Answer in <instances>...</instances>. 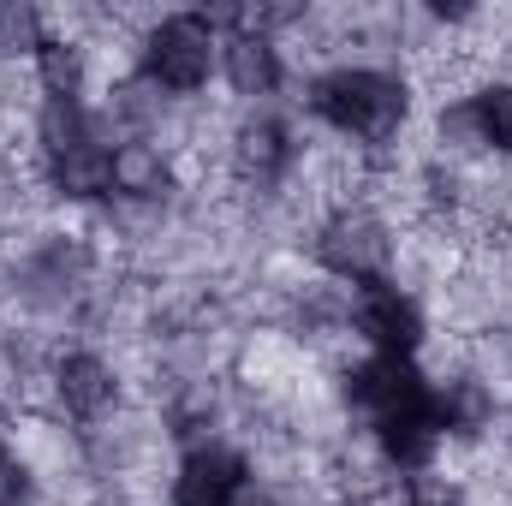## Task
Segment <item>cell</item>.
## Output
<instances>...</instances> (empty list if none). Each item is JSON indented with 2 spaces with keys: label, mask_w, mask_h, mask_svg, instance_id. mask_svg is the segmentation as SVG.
I'll return each instance as SVG.
<instances>
[{
  "label": "cell",
  "mask_w": 512,
  "mask_h": 506,
  "mask_svg": "<svg viewBox=\"0 0 512 506\" xmlns=\"http://www.w3.org/2000/svg\"><path fill=\"white\" fill-rule=\"evenodd\" d=\"M280 155H286V137H280V126H245L239 131V167L245 173H256V179H268L274 167H280Z\"/></svg>",
  "instance_id": "obj_12"
},
{
  "label": "cell",
  "mask_w": 512,
  "mask_h": 506,
  "mask_svg": "<svg viewBox=\"0 0 512 506\" xmlns=\"http://www.w3.org/2000/svg\"><path fill=\"white\" fill-rule=\"evenodd\" d=\"M316 108L340 131H364V137H387L405 114V90L387 84L382 72H334L316 90Z\"/></svg>",
  "instance_id": "obj_1"
},
{
  "label": "cell",
  "mask_w": 512,
  "mask_h": 506,
  "mask_svg": "<svg viewBox=\"0 0 512 506\" xmlns=\"http://www.w3.org/2000/svg\"><path fill=\"white\" fill-rule=\"evenodd\" d=\"M42 72H48V90H54V96H72V84H78V54L60 48V42H42Z\"/></svg>",
  "instance_id": "obj_15"
},
{
  "label": "cell",
  "mask_w": 512,
  "mask_h": 506,
  "mask_svg": "<svg viewBox=\"0 0 512 506\" xmlns=\"http://www.w3.org/2000/svg\"><path fill=\"white\" fill-rule=\"evenodd\" d=\"M364 328H370V340L382 346L387 358H405L417 346V310L393 286H370L364 292Z\"/></svg>",
  "instance_id": "obj_6"
},
{
  "label": "cell",
  "mask_w": 512,
  "mask_h": 506,
  "mask_svg": "<svg viewBox=\"0 0 512 506\" xmlns=\"http://www.w3.org/2000/svg\"><path fill=\"white\" fill-rule=\"evenodd\" d=\"M352 399H358V405H370V411H376V423H382V417L405 411V405H417V399H429V393H423V381L411 376L399 358H382V364H364V370L352 376Z\"/></svg>",
  "instance_id": "obj_5"
},
{
  "label": "cell",
  "mask_w": 512,
  "mask_h": 506,
  "mask_svg": "<svg viewBox=\"0 0 512 506\" xmlns=\"http://www.w3.org/2000/svg\"><path fill=\"white\" fill-rule=\"evenodd\" d=\"M60 393H66L72 411L96 417V411L114 399V381H108V370H102L96 358H66V370H60Z\"/></svg>",
  "instance_id": "obj_8"
},
{
  "label": "cell",
  "mask_w": 512,
  "mask_h": 506,
  "mask_svg": "<svg viewBox=\"0 0 512 506\" xmlns=\"http://www.w3.org/2000/svg\"><path fill=\"white\" fill-rule=\"evenodd\" d=\"M227 72H233V84H239L245 96L274 90V48H268L262 36H233V48H227Z\"/></svg>",
  "instance_id": "obj_9"
},
{
  "label": "cell",
  "mask_w": 512,
  "mask_h": 506,
  "mask_svg": "<svg viewBox=\"0 0 512 506\" xmlns=\"http://www.w3.org/2000/svg\"><path fill=\"white\" fill-rule=\"evenodd\" d=\"M54 179L66 185V191H78V197H90V191H102V185H114V173H108V155L90 143V149H78V155H66V161H54Z\"/></svg>",
  "instance_id": "obj_11"
},
{
  "label": "cell",
  "mask_w": 512,
  "mask_h": 506,
  "mask_svg": "<svg viewBox=\"0 0 512 506\" xmlns=\"http://www.w3.org/2000/svg\"><path fill=\"white\" fill-rule=\"evenodd\" d=\"M108 173H114V185H126L137 197H149V191H161V161L143 149V143H131L120 155H108Z\"/></svg>",
  "instance_id": "obj_13"
},
{
  "label": "cell",
  "mask_w": 512,
  "mask_h": 506,
  "mask_svg": "<svg viewBox=\"0 0 512 506\" xmlns=\"http://www.w3.org/2000/svg\"><path fill=\"white\" fill-rule=\"evenodd\" d=\"M149 72L173 90H191L203 84L209 72V24L203 18H167L149 42Z\"/></svg>",
  "instance_id": "obj_2"
},
{
  "label": "cell",
  "mask_w": 512,
  "mask_h": 506,
  "mask_svg": "<svg viewBox=\"0 0 512 506\" xmlns=\"http://www.w3.org/2000/svg\"><path fill=\"white\" fill-rule=\"evenodd\" d=\"M477 131H483V143H501L512 149V90H489L483 102H477Z\"/></svg>",
  "instance_id": "obj_14"
},
{
  "label": "cell",
  "mask_w": 512,
  "mask_h": 506,
  "mask_svg": "<svg viewBox=\"0 0 512 506\" xmlns=\"http://www.w3.org/2000/svg\"><path fill=\"white\" fill-rule=\"evenodd\" d=\"M12 501V471H6V459H0V506Z\"/></svg>",
  "instance_id": "obj_17"
},
{
  "label": "cell",
  "mask_w": 512,
  "mask_h": 506,
  "mask_svg": "<svg viewBox=\"0 0 512 506\" xmlns=\"http://www.w3.org/2000/svg\"><path fill=\"white\" fill-rule=\"evenodd\" d=\"M179 506H251L245 501V465L233 453H197L179 471Z\"/></svg>",
  "instance_id": "obj_3"
},
{
  "label": "cell",
  "mask_w": 512,
  "mask_h": 506,
  "mask_svg": "<svg viewBox=\"0 0 512 506\" xmlns=\"http://www.w3.org/2000/svg\"><path fill=\"white\" fill-rule=\"evenodd\" d=\"M423 506H447V501H423Z\"/></svg>",
  "instance_id": "obj_18"
},
{
  "label": "cell",
  "mask_w": 512,
  "mask_h": 506,
  "mask_svg": "<svg viewBox=\"0 0 512 506\" xmlns=\"http://www.w3.org/2000/svg\"><path fill=\"white\" fill-rule=\"evenodd\" d=\"M0 36L18 42V48H42V42H36V12H30V6H6V12H0Z\"/></svg>",
  "instance_id": "obj_16"
},
{
  "label": "cell",
  "mask_w": 512,
  "mask_h": 506,
  "mask_svg": "<svg viewBox=\"0 0 512 506\" xmlns=\"http://www.w3.org/2000/svg\"><path fill=\"white\" fill-rule=\"evenodd\" d=\"M435 429H441L435 399H417V405H405V411L382 417V447L399 459V465H423L429 447H435Z\"/></svg>",
  "instance_id": "obj_7"
},
{
  "label": "cell",
  "mask_w": 512,
  "mask_h": 506,
  "mask_svg": "<svg viewBox=\"0 0 512 506\" xmlns=\"http://www.w3.org/2000/svg\"><path fill=\"white\" fill-rule=\"evenodd\" d=\"M42 137H48L54 161H66V155L90 149V131H84V114H78V102H72V96H54V102H48V114H42Z\"/></svg>",
  "instance_id": "obj_10"
},
{
  "label": "cell",
  "mask_w": 512,
  "mask_h": 506,
  "mask_svg": "<svg viewBox=\"0 0 512 506\" xmlns=\"http://www.w3.org/2000/svg\"><path fill=\"white\" fill-rule=\"evenodd\" d=\"M322 256H328V268H340V274H352V280H376V268H382V256H387V239H382L376 221L352 215V221H334V227H328Z\"/></svg>",
  "instance_id": "obj_4"
}]
</instances>
